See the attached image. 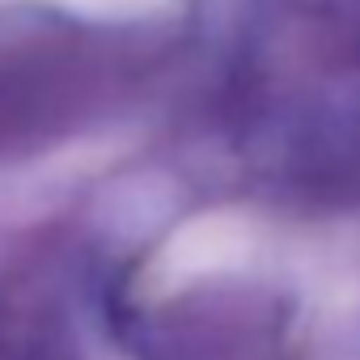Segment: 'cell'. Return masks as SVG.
I'll return each instance as SVG.
<instances>
[{
  "label": "cell",
  "mask_w": 360,
  "mask_h": 360,
  "mask_svg": "<svg viewBox=\"0 0 360 360\" xmlns=\"http://www.w3.org/2000/svg\"><path fill=\"white\" fill-rule=\"evenodd\" d=\"M102 51L85 30L39 26L0 47V148L60 131L94 89Z\"/></svg>",
  "instance_id": "obj_1"
}]
</instances>
